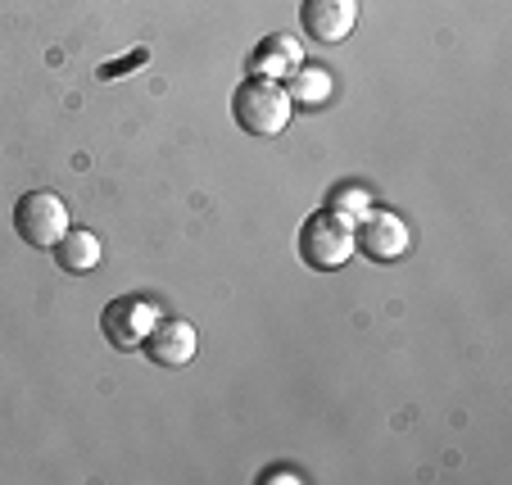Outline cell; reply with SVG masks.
I'll use <instances>...</instances> for the list:
<instances>
[{"instance_id":"3","label":"cell","mask_w":512,"mask_h":485,"mask_svg":"<svg viewBox=\"0 0 512 485\" xmlns=\"http://www.w3.org/2000/svg\"><path fill=\"white\" fill-rule=\"evenodd\" d=\"M68 227H73L68 223V204L55 191H28L14 204V232L32 250H55Z\"/></svg>"},{"instance_id":"4","label":"cell","mask_w":512,"mask_h":485,"mask_svg":"<svg viewBox=\"0 0 512 485\" xmlns=\"http://www.w3.org/2000/svg\"><path fill=\"white\" fill-rule=\"evenodd\" d=\"M159 322V304L145 300V295H118V300L105 304V313H100V336L114 345V350L132 354L145 345V336L155 331Z\"/></svg>"},{"instance_id":"11","label":"cell","mask_w":512,"mask_h":485,"mask_svg":"<svg viewBox=\"0 0 512 485\" xmlns=\"http://www.w3.org/2000/svg\"><path fill=\"white\" fill-rule=\"evenodd\" d=\"M327 209L340 214V218H349V223H358V218L372 209V191L363 182H340V186H331Z\"/></svg>"},{"instance_id":"8","label":"cell","mask_w":512,"mask_h":485,"mask_svg":"<svg viewBox=\"0 0 512 485\" xmlns=\"http://www.w3.org/2000/svg\"><path fill=\"white\" fill-rule=\"evenodd\" d=\"M300 64H304V46H300V37L272 32V37H263V41H259V50L250 55V78L281 82V78H290V73H295Z\"/></svg>"},{"instance_id":"12","label":"cell","mask_w":512,"mask_h":485,"mask_svg":"<svg viewBox=\"0 0 512 485\" xmlns=\"http://www.w3.org/2000/svg\"><path fill=\"white\" fill-rule=\"evenodd\" d=\"M263 481H300V476H295V472H286V467H277V472H268V476H263Z\"/></svg>"},{"instance_id":"2","label":"cell","mask_w":512,"mask_h":485,"mask_svg":"<svg viewBox=\"0 0 512 485\" xmlns=\"http://www.w3.org/2000/svg\"><path fill=\"white\" fill-rule=\"evenodd\" d=\"M295 250L309 263L313 272H336L354 259V223L331 209H318V214L304 218L300 236H295Z\"/></svg>"},{"instance_id":"5","label":"cell","mask_w":512,"mask_h":485,"mask_svg":"<svg viewBox=\"0 0 512 485\" xmlns=\"http://www.w3.org/2000/svg\"><path fill=\"white\" fill-rule=\"evenodd\" d=\"M354 250L368 254L372 263H399L413 250V232L399 214L390 209H368V214L354 223Z\"/></svg>"},{"instance_id":"7","label":"cell","mask_w":512,"mask_h":485,"mask_svg":"<svg viewBox=\"0 0 512 485\" xmlns=\"http://www.w3.org/2000/svg\"><path fill=\"white\" fill-rule=\"evenodd\" d=\"M141 350L150 354V363H159V368H186V363L195 359V350H200V336H195V327L186 318H159Z\"/></svg>"},{"instance_id":"6","label":"cell","mask_w":512,"mask_h":485,"mask_svg":"<svg viewBox=\"0 0 512 485\" xmlns=\"http://www.w3.org/2000/svg\"><path fill=\"white\" fill-rule=\"evenodd\" d=\"M358 23V0H300V28L304 37L336 46L354 32Z\"/></svg>"},{"instance_id":"10","label":"cell","mask_w":512,"mask_h":485,"mask_svg":"<svg viewBox=\"0 0 512 485\" xmlns=\"http://www.w3.org/2000/svg\"><path fill=\"white\" fill-rule=\"evenodd\" d=\"M286 82H290L286 96H290V105L295 109H322L331 100V91H336L331 68H322V64H300Z\"/></svg>"},{"instance_id":"1","label":"cell","mask_w":512,"mask_h":485,"mask_svg":"<svg viewBox=\"0 0 512 485\" xmlns=\"http://www.w3.org/2000/svg\"><path fill=\"white\" fill-rule=\"evenodd\" d=\"M290 114H295V105H290L281 82L245 78L241 87L232 91V118H236V127L250 136H281Z\"/></svg>"},{"instance_id":"9","label":"cell","mask_w":512,"mask_h":485,"mask_svg":"<svg viewBox=\"0 0 512 485\" xmlns=\"http://www.w3.org/2000/svg\"><path fill=\"white\" fill-rule=\"evenodd\" d=\"M100 259H105V245H100V236L87 232V227H68V232L59 236V245H55V263L64 272H73V277L96 272Z\"/></svg>"}]
</instances>
